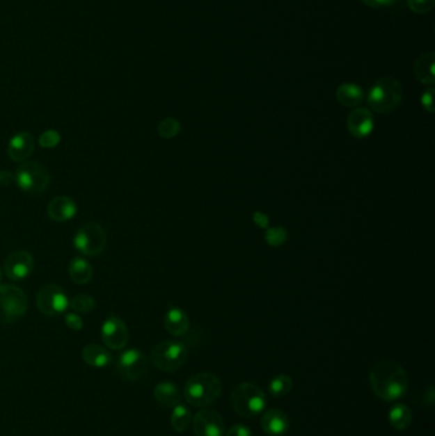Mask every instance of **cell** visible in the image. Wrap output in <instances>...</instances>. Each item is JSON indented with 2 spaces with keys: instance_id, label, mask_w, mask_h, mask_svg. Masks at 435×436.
<instances>
[{
  "instance_id": "obj_19",
  "label": "cell",
  "mask_w": 435,
  "mask_h": 436,
  "mask_svg": "<svg viewBox=\"0 0 435 436\" xmlns=\"http://www.w3.org/2000/svg\"><path fill=\"white\" fill-rule=\"evenodd\" d=\"M164 325L171 336L182 337L188 333L191 321L188 315L184 313L182 309L171 307L165 315Z\"/></svg>"
},
{
  "instance_id": "obj_2",
  "label": "cell",
  "mask_w": 435,
  "mask_h": 436,
  "mask_svg": "<svg viewBox=\"0 0 435 436\" xmlns=\"http://www.w3.org/2000/svg\"><path fill=\"white\" fill-rule=\"evenodd\" d=\"M404 97L402 84L396 78L378 79L367 95V104L377 114L387 115L397 110Z\"/></svg>"
},
{
  "instance_id": "obj_29",
  "label": "cell",
  "mask_w": 435,
  "mask_h": 436,
  "mask_svg": "<svg viewBox=\"0 0 435 436\" xmlns=\"http://www.w3.org/2000/svg\"><path fill=\"white\" fill-rule=\"evenodd\" d=\"M435 0H407L410 10L416 15H425L434 8Z\"/></svg>"
},
{
  "instance_id": "obj_28",
  "label": "cell",
  "mask_w": 435,
  "mask_h": 436,
  "mask_svg": "<svg viewBox=\"0 0 435 436\" xmlns=\"http://www.w3.org/2000/svg\"><path fill=\"white\" fill-rule=\"evenodd\" d=\"M157 130H159V134H160L161 137L165 138V139H170V138H174L177 136V133L182 130V125L175 119L166 118V119H164L159 124Z\"/></svg>"
},
{
  "instance_id": "obj_22",
  "label": "cell",
  "mask_w": 435,
  "mask_h": 436,
  "mask_svg": "<svg viewBox=\"0 0 435 436\" xmlns=\"http://www.w3.org/2000/svg\"><path fill=\"white\" fill-rule=\"evenodd\" d=\"M82 359L87 365L96 369H102L111 364L113 357L111 353L107 351L105 347L100 344H87L82 351Z\"/></svg>"
},
{
  "instance_id": "obj_6",
  "label": "cell",
  "mask_w": 435,
  "mask_h": 436,
  "mask_svg": "<svg viewBox=\"0 0 435 436\" xmlns=\"http://www.w3.org/2000/svg\"><path fill=\"white\" fill-rule=\"evenodd\" d=\"M188 357L185 344L179 341H164L151 351V362L159 370L173 373L183 366Z\"/></svg>"
},
{
  "instance_id": "obj_32",
  "label": "cell",
  "mask_w": 435,
  "mask_h": 436,
  "mask_svg": "<svg viewBox=\"0 0 435 436\" xmlns=\"http://www.w3.org/2000/svg\"><path fill=\"white\" fill-rule=\"evenodd\" d=\"M434 88L430 87V88H428L427 91L424 92L422 96H421V105H422V107H424L428 113H430V114L434 113Z\"/></svg>"
},
{
  "instance_id": "obj_4",
  "label": "cell",
  "mask_w": 435,
  "mask_h": 436,
  "mask_svg": "<svg viewBox=\"0 0 435 436\" xmlns=\"http://www.w3.org/2000/svg\"><path fill=\"white\" fill-rule=\"evenodd\" d=\"M230 403L239 416L252 419L266 410L267 397L258 385L253 382H240L231 391Z\"/></svg>"
},
{
  "instance_id": "obj_21",
  "label": "cell",
  "mask_w": 435,
  "mask_h": 436,
  "mask_svg": "<svg viewBox=\"0 0 435 436\" xmlns=\"http://www.w3.org/2000/svg\"><path fill=\"white\" fill-rule=\"evenodd\" d=\"M336 99L342 106L356 108L363 104L365 95L358 84L344 83L337 88Z\"/></svg>"
},
{
  "instance_id": "obj_36",
  "label": "cell",
  "mask_w": 435,
  "mask_h": 436,
  "mask_svg": "<svg viewBox=\"0 0 435 436\" xmlns=\"http://www.w3.org/2000/svg\"><path fill=\"white\" fill-rule=\"evenodd\" d=\"M15 180V176L10 171H7V170L0 171V186H9Z\"/></svg>"
},
{
  "instance_id": "obj_7",
  "label": "cell",
  "mask_w": 435,
  "mask_h": 436,
  "mask_svg": "<svg viewBox=\"0 0 435 436\" xmlns=\"http://www.w3.org/2000/svg\"><path fill=\"white\" fill-rule=\"evenodd\" d=\"M27 296L21 289L12 284H0V323L10 324L22 318L27 312Z\"/></svg>"
},
{
  "instance_id": "obj_8",
  "label": "cell",
  "mask_w": 435,
  "mask_h": 436,
  "mask_svg": "<svg viewBox=\"0 0 435 436\" xmlns=\"http://www.w3.org/2000/svg\"><path fill=\"white\" fill-rule=\"evenodd\" d=\"M106 232L99 223L88 222L82 225L73 237L77 250L86 257H96L106 248Z\"/></svg>"
},
{
  "instance_id": "obj_34",
  "label": "cell",
  "mask_w": 435,
  "mask_h": 436,
  "mask_svg": "<svg viewBox=\"0 0 435 436\" xmlns=\"http://www.w3.org/2000/svg\"><path fill=\"white\" fill-rule=\"evenodd\" d=\"M365 6L374 9H381V8L390 7L393 6L397 0H361Z\"/></svg>"
},
{
  "instance_id": "obj_5",
  "label": "cell",
  "mask_w": 435,
  "mask_h": 436,
  "mask_svg": "<svg viewBox=\"0 0 435 436\" xmlns=\"http://www.w3.org/2000/svg\"><path fill=\"white\" fill-rule=\"evenodd\" d=\"M15 181L21 191L30 195H38L47 189L50 184V174L45 166L38 162H23L17 168Z\"/></svg>"
},
{
  "instance_id": "obj_38",
  "label": "cell",
  "mask_w": 435,
  "mask_h": 436,
  "mask_svg": "<svg viewBox=\"0 0 435 436\" xmlns=\"http://www.w3.org/2000/svg\"><path fill=\"white\" fill-rule=\"evenodd\" d=\"M0 280H1V272H0Z\"/></svg>"
},
{
  "instance_id": "obj_30",
  "label": "cell",
  "mask_w": 435,
  "mask_h": 436,
  "mask_svg": "<svg viewBox=\"0 0 435 436\" xmlns=\"http://www.w3.org/2000/svg\"><path fill=\"white\" fill-rule=\"evenodd\" d=\"M42 148H54L61 143V134L56 130H46L38 139Z\"/></svg>"
},
{
  "instance_id": "obj_31",
  "label": "cell",
  "mask_w": 435,
  "mask_h": 436,
  "mask_svg": "<svg viewBox=\"0 0 435 436\" xmlns=\"http://www.w3.org/2000/svg\"><path fill=\"white\" fill-rule=\"evenodd\" d=\"M266 239H267L268 244L272 245V246H278V245L283 244L286 239V231L281 229V227H274V229H269L266 234Z\"/></svg>"
},
{
  "instance_id": "obj_25",
  "label": "cell",
  "mask_w": 435,
  "mask_h": 436,
  "mask_svg": "<svg viewBox=\"0 0 435 436\" xmlns=\"http://www.w3.org/2000/svg\"><path fill=\"white\" fill-rule=\"evenodd\" d=\"M191 422V411L189 407L182 403L175 405L171 413V419H170V423L173 428L177 433H184L187 428H189Z\"/></svg>"
},
{
  "instance_id": "obj_15",
  "label": "cell",
  "mask_w": 435,
  "mask_h": 436,
  "mask_svg": "<svg viewBox=\"0 0 435 436\" xmlns=\"http://www.w3.org/2000/svg\"><path fill=\"white\" fill-rule=\"evenodd\" d=\"M260 425L269 436H283L290 428L289 416L278 408H271L262 414Z\"/></svg>"
},
{
  "instance_id": "obj_16",
  "label": "cell",
  "mask_w": 435,
  "mask_h": 436,
  "mask_svg": "<svg viewBox=\"0 0 435 436\" xmlns=\"http://www.w3.org/2000/svg\"><path fill=\"white\" fill-rule=\"evenodd\" d=\"M35 148V140L30 133L22 131L15 134V137L9 140L8 145V154L9 159L15 162H24L30 157Z\"/></svg>"
},
{
  "instance_id": "obj_12",
  "label": "cell",
  "mask_w": 435,
  "mask_h": 436,
  "mask_svg": "<svg viewBox=\"0 0 435 436\" xmlns=\"http://www.w3.org/2000/svg\"><path fill=\"white\" fill-rule=\"evenodd\" d=\"M193 428L197 436H223L225 421L214 410H202L193 419Z\"/></svg>"
},
{
  "instance_id": "obj_3",
  "label": "cell",
  "mask_w": 435,
  "mask_h": 436,
  "mask_svg": "<svg viewBox=\"0 0 435 436\" xmlns=\"http://www.w3.org/2000/svg\"><path fill=\"white\" fill-rule=\"evenodd\" d=\"M222 384L216 375L199 373L193 375L184 387V398L194 407H207L221 396Z\"/></svg>"
},
{
  "instance_id": "obj_13",
  "label": "cell",
  "mask_w": 435,
  "mask_h": 436,
  "mask_svg": "<svg viewBox=\"0 0 435 436\" xmlns=\"http://www.w3.org/2000/svg\"><path fill=\"white\" fill-rule=\"evenodd\" d=\"M4 271L9 280L23 281L33 271V257L26 250H17L8 257L4 263Z\"/></svg>"
},
{
  "instance_id": "obj_11",
  "label": "cell",
  "mask_w": 435,
  "mask_h": 436,
  "mask_svg": "<svg viewBox=\"0 0 435 436\" xmlns=\"http://www.w3.org/2000/svg\"><path fill=\"white\" fill-rule=\"evenodd\" d=\"M101 338L107 348L118 351L124 348L128 344L129 332L125 323L120 318L111 315L102 323Z\"/></svg>"
},
{
  "instance_id": "obj_37",
  "label": "cell",
  "mask_w": 435,
  "mask_h": 436,
  "mask_svg": "<svg viewBox=\"0 0 435 436\" xmlns=\"http://www.w3.org/2000/svg\"><path fill=\"white\" fill-rule=\"evenodd\" d=\"M254 221L257 225H260V227H267L268 225V218L263 213H260V212H257V213H254Z\"/></svg>"
},
{
  "instance_id": "obj_10",
  "label": "cell",
  "mask_w": 435,
  "mask_h": 436,
  "mask_svg": "<svg viewBox=\"0 0 435 436\" xmlns=\"http://www.w3.org/2000/svg\"><path fill=\"white\" fill-rule=\"evenodd\" d=\"M148 369V359L139 350H127L120 353L116 361V370L122 378L128 380H138L145 374Z\"/></svg>"
},
{
  "instance_id": "obj_27",
  "label": "cell",
  "mask_w": 435,
  "mask_h": 436,
  "mask_svg": "<svg viewBox=\"0 0 435 436\" xmlns=\"http://www.w3.org/2000/svg\"><path fill=\"white\" fill-rule=\"evenodd\" d=\"M95 306H96L95 298L90 295H86V293H79L72 300H69V307H72L73 312H76V313H91L92 310L95 309Z\"/></svg>"
},
{
  "instance_id": "obj_18",
  "label": "cell",
  "mask_w": 435,
  "mask_h": 436,
  "mask_svg": "<svg viewBox=\"0 0 435 436\" xmlns=\"http://www.w3.org/2000/svg\"><path fill=\"white\" fill-rule=\"evenodd\" d=\"M435 53L428 51L419 56L413 64V76L422 84L435 83Z\"/></svg>"
},
{
  "instance_id": "obj_9",
  "label": "cell",
  "mask_w": 435,
  "mask_h": 436,
  "mask_svg": "<svg viewBox=\"0 0 435 436\" xmlns=\"http://www.w3.org/2000/svg\"><path fill=\"white\" fill-rule=\"evenodd\" d=\"M36 305L46 316H59L68 310L69 298L61 286L46 284L38 291Z\"/></svg>"
},
{
  "instance_id": "obj_35",
  "label": "cell",
  "mask_w": 435,
  "mask_h": 436,
  "mask_svg": "<svg viewBox=\"0 0 435 436\" xmlns=\"http://www.w3.org/2000/svg\"><path fill=\"white\" fill-rule=\"evenodd\" d=\"M226 436H252V431L245 425H235L230 428Z\"/></svg>"
},
{
  "instance_id": "obj_23",
  "label": "cell",
  "mask_w": 435,
  "mask_h": 436,
  "mask_svg": "<svg viewBox=\"0 0 435 436\" xmlns=\"http://www.w3.org/2000/svg\"><path fill=\"white\" fill-rule=\"evenodd\" d=\"M69 275L77 284H86L92 280L93 268L84 258H74L69 263Z\"/></svg>"
},
{
  "instance_id": "obj_24",
  "label": "cell",
  "mask_w": 435,
  "mask_h": 436,
  "mask_svg": "<svg viewBox=\"0 0 435 436\" xmlns=\"http://www.w3.org/2000/svg\"><path fill=\"white\" fill-rule=\"evenodd\" d=\"M390 425L396 430H406L410 428L413 422V412L410 407L406 405H395L390 410Z\"/></svg>"
},
{
  "instance_id": "obj_17",
  "label": "cell",
  "mask_w": 435,
  "mask_h": 436,
  "mask_svg": "<svg viewBox=\"0 0 435 436\" xmlns=\"http://www.w3.org/2000/svg\"><path fill=\"white\" fill-rule=\"evenodd\" d=\"M76 202L69 197H56L47 206V216L56 222H67L77 214Z\"/></svg>"
},
{
  "instance_id": "obj_26",
  "label": "cell",
  "mask_w": 435,
  "mask_h": 436,
  "mask_svg": "<svg viewBox=\"0 0 435 436\" xmlns=\"http://www.w3.org/2000/svg\"><path fill=\"white\" fill-rule=\"evenodd\" d=\"M292 385L294 382L289 375H276L275 378L269 382L268 390L272 397L281 398L289 394V391L292 389Z\"/></svg>"
},
{
  "instance_id": "obj_1",
  "label": "cell",
  "mask_w": 435,
  "mask_h": 436,
  "mask_svg": "<svg viewBox=\"0 0 435 436\" xmlns=\"http://www.w3.org/2000/svg\"><path fill=\"white\" fill-rule=\"evenodd\" d=\"M369 380L375 396L386 402H395L404 397L409 388V376L405 369L395 361L375 364L370 370Z\"/></svg>"
},
{
  "instance_id": "obj_14",
  "label": "cell",
  "mask_w": 435,
  "mask_h": 436,
  "mask_svg": "<svg viewBox=\"0 0 435 436\" xmlns=\"http://www.w3.org/2000/svg\"><path fill=\"white\" fill-rule=\"evenodd\" d=\"M347 129L352 137L364 139L374 130V118L369 108L356 107L347 118Z\"/></svg>"
},
{
  "instance_id": "obj_33",
  "label": "cell",
  "mask_w": 435,
  "mask_h": 436,
  "mask_svg": "<svg viewBox=\"0 0 435 436\" xmlns=\"http://www.w3.org/2000/svg\"><path fill=\"white\" fill-rule=\"evenodd\" d=\"M65 324L72 330H81L84 328V321L81 319V316L74 313H68L65 315Z\"/></svg>"
},
{
  "instance_id": "obj_20",
  "label": "cell",
  "mask_w": 435,
  "mask_h": 436,
  "mask_svg": "<svg viewBox=\"0 0 435 436\" xmlns=\"http://www.w3.org/2000/svg\"><path fill=\"white\" fill-rule=\"evenodd\" d=\"M153 397L159 405L166 408H174L183 398L177 385L171 382H159L153 389Z\"/></svg>"
}]
</instances>
